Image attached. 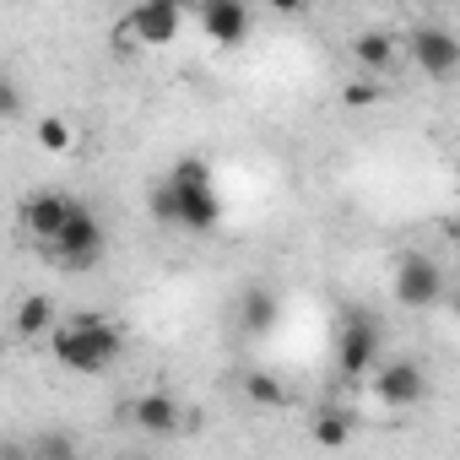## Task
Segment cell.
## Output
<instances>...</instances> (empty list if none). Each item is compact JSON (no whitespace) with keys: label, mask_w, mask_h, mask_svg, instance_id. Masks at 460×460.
<instances>
[{"label":"cell","mask_w":460,"mask_h":460,"mask_svg":"<svg viewBox=\"0 0 460 460\" xmlns=\"http://www.w3.org/2000/svg\"><path fill=\"white\" fill-rule=\"evenodd\" d=\"M179 6L173 0H141V6L125 17V28L141 39V44H173V33H179Z\"/></svg>","instance_id":"9"},{"label":"cell","mask_w":460,"mask_h":460,"mask_svg":"<svg viewBox=\"0 0 460 460\" xmlns=\"http://www.w3.org/2000/svg\"><path fill=\"white\" fill-rule=\"evenodd\" d=\"M66 217H71V195H60V190H39V195L22 200V227H28L39 244H49L60 234Z\"/></svg>","instance_id":"8"},{"label":"cell","mask_w":460,"mask_h":460,"mask_svg":"<svg viewBox=\"0 0 460 460\" xmlns=\"http://www.w3.org/2000/svg\"><path fill=\"white\" fill-rule=\"evenodd\" d=\"M422 395H428V374L411 358H395L374 374V401H385V406H417Z\"/></svg>","instance_id":"6"},{"label":"cell","mask_w":460,"mask_h":460,"mask_svg":"<svg viewBox=\"0 0 460 460\" xmlns=\"http://www.w3.org/2000/svg\"><path fill=\"white\" fill-rule=\"evenodd\" d=\"M146 211H152L163 227H173V222H179V190H173L168 179H157V184H152V195H146Z\"/></svg>","instance_id":"18"},{"label":"cell","mask_w":460,"mask_h":460,"mask_svg":"<svg viewBox=\"0 0 460 460\" xmlns=\"http://www.w3.org/2000/svg\"><path fill=\"white\" fill-rule=\"evenodd\" d=\"M17 114H22V93H17V82L0 76V119H17Z\"/></svg>","instance_id":"22"},{"label":"cell","mask_w":460,"mask_h":460,"mask_svg":"<svg viewBox=\"0 0 460 460\" xmlns=\"http://www.w3.org/2000/svg\"><path fill=\"white\" fill-rule=\"evenodd\" d=\"M406 49H411V60H417V71L433 76V82H449V76L460 71V39H455L449 28L422 22V28L406 33Z\"/></svg>","instance_id":"4"},{"label":"cell","mask_w":460,"mask_h":460,"mask_svg":"<svg viewBox=\"0 0 460 460\" xmlns=\"http://www.w3.org/2000/svg\"><path fill=\"white\" fill-rule=\"evenodd\" d=\"M55 347V363L60 368H71V374H103V368H114V358L125 352V336H119V325H109V320H93V314H76V320H66V325H55V336H49Z\"/></svg>","instance_id":"1"},{"label":"cell","mask_w":460,"mask_h":460,"mask_svg":"<svg viewBox=\"0 0 460 460\" xmlns=\"http://www.w3.org/2000/svg\"><path fill=\"white\" fill-rule=\"evenodd\" d=\"M444 298V271H438V261H428V255H401V266H395V304H406V309H433Z\"/></svg>","instance_id":"5"},{"label":"cell","mask_w":460,"mask_h":460,"mask_svg":"<svg viewBox=\"0 0 460 460\" xmlns=\"http://www.w3.org/2000/svg\"><path fill=\"white\" fill-rule=\"evenodd\" d=\"M28 460H76V438L66 428H44L33 444H28Z\"/></svg>","instance_id":"16"},{"label":"cell","mask_w":460,"mask_h":460,"mask_svg":"<svg viewBox=\"0 0 460 460\" xmlns=\"http://www.w3.org/2000/svg\"><path fill=\"white\" fill-rule=\"evenodd\" d=\"M163 179L179 184V190H190V184H211V163H206V157H179Z\"/></svg>","instance_id":"20"},{"label":"cell","mask_w":460,"mask_h":460,"mask_svg":"<svg viewBox=\"0 0 460 460\" xmlns=\"http://www.w3.org/2000/svg\"><path fill=\"white\" fill-rule=\"evenodd\" d=\"M130 422H136L141 433H157V438H173V433L184 428V411H179V401H173L168 390H146L141 401H130Z\"/></svg>","instance_id":"10"},{"label":"cell","mask_w":460,"mask_h":460,"mask_svg":"<svg viewBox=\"0 0 460 460\" xmlns=\"http://www.w3.org/2000/svg\"><path fill=\"white\" fill-rule=\"evenodd\" d=\"M33 136H39L44 152H71V125H66L60 114H44V119L33 125Z\"/></svg>","instance_id":"19"},{"label":"cell","mask_w":460,"mask_h":460,"mask_svg":"<svg viewBox=\"0 0 460 460\" xmlns=\"http://www.w3.org/2000/svg\"><path fill=\"white\" fill-rule=\"evenodd\" d=\"M6 460H28V455H6Z\"/></svg>","instance_id":"24"},{"label":"cell","mask_w":460,"mask_h":460,"mask_svg":"<svg viewBox=\"0 0 460 460\" xmlns=\"http://www.w3.org/2000/svg\"><path fill=\"white\" fill-rule=\"evenodd\" d=\"M244 395H250L255 406H266V411H282V406H293V390H288L277 374H266V368H250V374H244Z\"/></svg>","instance_id":"14"},{"label":"cell","mask_w":460,"mask_h":460,"mask_svg":"<svg viewBox=\"0 0 460 460\" xmlns=\"http://www.w3.org/2000/svg\"><path fill=\"white\" fill-rule=\"evenodd\" d=\"M347 438H352V417H347V411H320V417H314V444L341 449Z\"/></svg>","instance_id":"17"},{"label":"cell","mask_w":460,"mask_h":460,"mask_svg":"<svg viewBox=\"0 0 460 460\" xmlns=\"http://www.w3.org/2000/svg\"><path fill=\"white\" fill-rule=\"evenodd\" d=\"M12 325H17V336H22V341H33V336H44V331L55 325V304H49L44 293H33V298H22V304H17V320H12Z\"/></svg>","instance_id":"15"},{"label":"cell","mask_w":460,"mask_h":460,"mask_svg":"<svg viewBox=\"0 0 460 460\" xmlns=\"http://www.w3.org/2000/svg\"><path fill=\"white\" fill-rule=\"evenodd\" d=\"M6 352H12V347H6V336H0V358H6Z\"/></svg>","instance_id":"23"},{"label":"cell","mask_w":460,"mask_h":460,"mask_svg":"<svg viewBox=\"0 0 460 460\" xmlns=\"http://www.w3.org/2000/svg\"><path fill=\"white\" fill-rule=\"evenodd\" d=\"M352 60H358L368 76H379V71L395 60V39L379 33V28H374V33H358V39H352Z\"/></svg>","instance_id":"13"},{"label":"cell","mask_w":460,"mask_h":460,"mask_svg":"<svg viewBox=\"0 0 460 460\" xmlns=\"http://www.w3.org/2000/svg\"><path fill=\"white\" fill-rule=\"evenodd\" d=\"M374 358H379V320H374L368 309H347V325H341V341H336V368H341V379L374 374Z\"/></svg>","instance_id":"3"},{"label":"cell","mask_w":460,"mask_h":460,"mask_svg":"<svg viewBox=\"0 0 460 460\" xmlns=\"http://www.w3.org/2000/svg\"><path fill=\"white\" fill-rule=\"evenodd\" d=\"M277 320H282L277 293H271V288H244V298H239V325H244V336H266Z\"/></svg>","instance_id":"12"},{"label":"cell","mask_w":460,"mask_h":460,"mask_svg":"<svg viewBox=\"0 0 460 460\" xmlns=\"http://www.w3.org/2000/svg\"><path fill=\"white\" fill-rule=\"evenodd\" d=\"M49 255H55V266H66V271H93L98 261H103V222L93 217V206H82V200H71V217H66V227L44 244Z\"/></svg>","instance_id":"2"},{"label":"cell","mask_w":460,"mask_h":460,"mask_svg":"<svg viewBox=\"0 0 460 460\" xmlns=\"http://www.w3.org/2000/svg\"><path fill=\"white\" fill-rule=\"evenodd\" d=\"M341 98H347L352 109H368V103H379V98H385V87H379V76H358Z\"/></svg>","instance_id":"21"},{"label":"cell","mask_w":460,"mask_h":460,"mask_svg":"<svg viewBox=\"0 0 460 460\" xmlns=\"http://www.w3.org/2000/svg\"><path fill=\"white\" fill-rule=\"evenodd\" d=\"M250 28H255V17H250L244 0H206L200 6V33L211 44H244Z\"/></svg>","instance_id":"7"},{"label":"cell","mask_w":460,"mask_h":460,"mask_svg":"<svg viewBox=\"0 0 460 460\" xmlns=\"http://www.w3.org/2000/svg\"><path fill=\"white\" fill-rule=\"evenodd\" d=\"M173 190H179V184H173ZM217 222H222V200H217L211 184H190V190H179V222H173V227H190V234H211Z\"/></svg>","instance_id":"11"}]
</instances>
